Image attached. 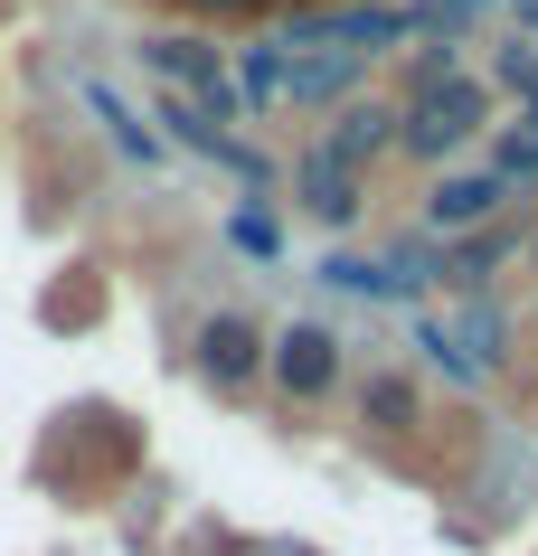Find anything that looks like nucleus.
I'll list each match as a JSON object with an SVG mask.
<instances>
[{
	"label": "nucleus",
	"mask_w": 538,
	"mask_h": 556,
	"mask_svg": "<svg viewBox=\"0 0 538 556\" xmlns=\"http://www.w3.org/2000/svg\"><path fill=\"white\" fill-rule=\"evenodd\" d=\"M199 10H255V0H199Z\"/></svg>",
	"instance_id": "nucleus-15"
},
{
	"label": "nucleus",
	"mask_w": 538,
	"mask_h": 556,
	"mask_svg": "<svg viewBox=\"0 0 538 556\" xmlns=\"http://www.w3.org/2000/svg\"><path fill=\"white\" fill-rule=\"evenodd\" d=\"M359 415H368V425H378V434H416V378H397V368H388V378H368V387H359Z\"/></svg>",
	"instance_id": "nucleus-9"
},
{
	"label": "nucleus",
	"mask_w": 538,
	"mask_h": 556,
	"mask_svg": "<svg viewBox=\"0 0 538 556\" xmlns=\"http://www.w3.org/2000/svg\"><path fill=\"white\" fill-rule=\"evenodd\" d=\"M302 207H312L322 227H350L359 217V170H340L330 151H312V161H302Z\"/></svg>",
	"instance_id": "nucleus-7"
},
{
	"label": "nucleus",
	"mask_w": 538,
	"mask_h": 556,
	"mask_svg": "<svg viewBox=\"0 0 538 556\" xmlns=\"http://www.w3.org/2000/svg\"><path fill=\"white\" fill-rule=\"evenodd\" d=\"M237 245H246V255H274L284 236H274V217H255V207H246V217H237Z\"/></svg>",
	"instance_id": "nucleus-13"
},
{
	"label": "nucleus",
	"mask_w": 538,
	"mask_h": 556,
	"mask_svg": "<svg viewBox=\"0 0 538 556\" xmlns=\"http://www.w3.org/2000/svg\"><path fill=\"white\" fill-rule=\"evenodd\" d=\"M491 123V86L481 76H445V86H425L406 114H397V151H416V161H445V151H463Z\"/></svg>",
	"instance_id": "nucleus-1"
},
{
	"label": "nucleus",
	"mask_w": 538,
	"mask_h": 556,
	"mask_svg": "<svg viewBox=\"0 0 538 556\" xmlns=\"http://www.w3.org/2000/svg\"><path fill=\"white\" fill-rule=\"evenodd\" d=\"M520 20H529V29H538V0H520Z\"/></svg>",
	"instance_id": "nucleus-16"
},
{
	"label": "nucleus",
	"mask_w": 538,
	"mask_h": 556,
	"mask_svg": "<svg viewBox=\"0 0 538 556\" xmlns=\"http://www.w3.org/2000/svg\"><path fill=\"white\" fill-rule=\"evenodd\" d=\"M491 179H510V189H520V179H538V104L510 123L501 142H491Z\"/></svg>",
	"instance_id": "nucleus-10"
},
{
	"label": "nucleus",
	"mask_w": 538,
	"mask_h": 556,
	"mask_svg": "<svg viewBox=\"0 0 538 556\" xmlns=\"http://www.w3.org/2000/svg\"><path fill=\"white\" fill-rule=\"evenodd\" d=\"M435 10H445V20H463V10H491V0H435Z\"/></svg>",
	"instance_id": "nucleus-14"
},
{
	"label": "nucleus",
	"mask_w": 538,
	"mask_h": 556,
	"mask_svg": "<svg viewBox=\"0 0 538 556\" xmlns=\"http://www.w3.org/2000/svg\"><path fill=\"white\" fill-rule=\"evenodd\" d=\"M491 76H501L510 94H529V104H538V38H510V48H501V66H491Z\"/></svg>",
	"instance_id": "nucleus-11"
},
{
	"label": "nucleus",
	"mask_w": 538,
	"mask_h": 556,
	"mask_svg": "<svg viewBox=\"0 0 538 556\" xmlns=\"http://www.w3.org/2000/svg\"><path fill=\"white\" fill-rule=\"evenodd\" d=\"M330 161L340 170H368L378 151H397V104H340V123H330Z\"/></svg>",
	"instance_id": "nucleus-6"
},
{
	"label": "nucleus",
	"mask_w": 538,
	"mask_h": 556,
	"mask_svg": "<svg viewBox=\"0 0 538 556\" xmlns=\"http://www.w3.org/2000/svg\"><path fill=\"white\" fill-rule=\"evenodd\" d=\"M501 207H510V179H491V170H453V179H435L425 227H435V236H473L481 217H501Z\"/></svg>",
	"instance_id": "nucleus-4"
},
{
	"label": "nucleus",
	"mask_w": 538,
	"mask_h": 556,
	"mask_svg": "<svg viewBox=\"0 0 538 556\" xmlns=\"http://www.w3.org/2000/svg\"><path fill=\"white\" fill-rule=\"evenodd\" d=\"M350 86H359V48H330V58L284 66V94H293V104H330V94H350Z\"/></svg>",
	"instance_id": "nucleus-8"
},
{
	"label": "nucleus",
	"mask_w": 538,
	"mask_h": 556,
	"mask_svg": "<svg viewBox=\"0 0 538 556\" xmlns=\"http://www.w3.org/2000/svg\"><path fill=\"white\" fill-rule=\"evenodd\" d=\"M199 368H209L217 387H246L265 368V330L246 321V312H209V321H199Z\"/></svg>",
	"instance_id": "nucleus-5"
},
{
	"label": "nucleus",
	"mask_w": 538,
	"mask_h": 556,
	"mask_svg": "<svg viewBox=\"0 0 538 556\" xmlns=\"http://www.w3.org/2000/svg\"><path fill=\"white\" fill-rule=\"evenodd\" d=\"M529 264H538V236H529Z\"/></svg>",
	"instance_id": "nucleus-17"
},
{
	"label": "nucleus",
	"mask_w": 538,
	"mask_h": 556,
	"mask_svg": "<svg viewBox=\"0 0 538 556\" xmlns=\"http://www.w3.org/2000/svg\"><path fill=\"white\" fill-rule=\"evenodd\" d=\"M142 58L161 66V76H171L179 94H189V104H199V114H237V86H227V66H217V48H199V38H142Z\"/></svg>",
	"instance_id": "nucleus-3"
},
{
	"label": "nucleus",
	"mask_w": 538,
	"mask_h": 556,
	"mask_svg": "<svg viewBox=\"0 0 538 556\" xmlns=\"http://www.w3.org/2000/svg\"><path fill=\"white\" fill-rule=\"evenodd\" d=\"M265 368H274V387H284V396H302V406H312V396H330V387H340V340H330L322 321H293L284 340H265Z\"/></svg>",
	"instance_id": "nucleus-2"
},
{
	"label": "nucleus",
	"mask_w": 538,
	"mask_h": 556,
	"mask_svg": "<svg viewBox=\"0 0 538 556\" xmlns=\"http://www.w3.org/2000/svg\"><path fill=\"white\" fill-rule=\"evenodd\" d=\"M246 94L255 104H284V48H246Z\"/></svg>",
	"instance_id": "nucleus-12"
}]
</instances>
